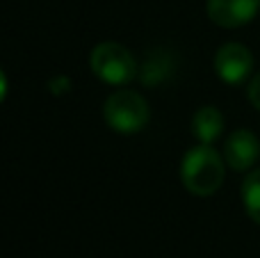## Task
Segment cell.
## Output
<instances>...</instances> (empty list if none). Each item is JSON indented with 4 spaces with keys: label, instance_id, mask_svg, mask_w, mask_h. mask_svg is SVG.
<instances>
[{
    "label": "cell",
    "instance_id": "1",
    "mask_svg": "<svg viewBox=\"0 0 260 258\" xmlns=\"http://www.w3.org/2000/svg\"><path fill=\"white\" fill-rule=\"evenodd\" d=\"M226 160L212 144H197L180 160V181L194 197H210L221 187L226 176Z\"/></svg>",
    "mask_w": 260,
    "mask_h": 258
},
{
    "label": "cell",
    "instance_id": "2",
    "mask_svg": "<svg viewBox=\"0 0 260 258\" xmlns=\"http://www.w3.org/2000/svg\"><path fill=\"white\" fill-rule=\"evenodd\" d=\"M89 67L105 85H128L139 73V64L126 46L117 41H101L89 55Z\"/></svg>",
    "mask_w": 260,
    "mask_h": 258
},
{
    "label": "cell",
    "instance_id": "3",
    "mask_svg": "<svg viewBox=\"0 0 260 258\" xmlns=\"http://www.w3.org/2000/svg\"><path fill=\"white\" fill-rule=\"evenodd\" d=\"M103 119L112 131L121 135H135L139 133L151 119V108L146 99L137 91L121 89L114 91L103 103Z\"/></svg>",
    "mask_w": 260,
    "mask_h": 258
},
{
    "label": "cell",
    "instance_id": "4",
    "mask_svg": "<svg viewBox=\"0 0 260 258\" xmlns=\"http://www.w3.org/2000/svg\"><path fill=\"white\" fill-rule=\"evenodd\" d=\"M215 73L226 85H242L253 73V53L238 41L219 46L215 53Z\"/></svg>",
    "mask_w": 260,
    "mask_h": 258
},
{
    "label": "cell",
    "instance_id": "5",
    "mask_svg": "<svg viewBox=\"0 0 260 258\" xmlns=\"http://www.w3.org/2000/svg\"><path fill=\"white\" fill-rule=\"evenodd\" d=\"M224 160L233 172H249L260 158V140L249 128L233 131L224 142Z\"/></svg>",
    "mask_w": 260,
    "mask_h": 258
},
{
    "label": "cell",
    "instance_id": "6",
    "mask_svg": "<svg viewBox=\"0 0 260 258\" xmlns=\"http://www.w3.org/2000/svg\"><path fill=\"white\" fill-rule=\"evenodd\" d=\"M258 9V0H208L206 3L208 18L226 30H235V27L251 23Z\"/></svg>",
    "mask_w": 260,
    "mask_h": 258
},
{
    "label": "cell",
    "instance_id": "7",
    "mask_svg": "<svg viewBox=\"0 0 260 258\" xmlns=\"http://www.w3.org/2000/svg\"><path fill=\"white\" fill-rule=\"evenodd\" d=\"M176 73V55L167 48H151L139 64L137 80L144 87H160Z\"/></svg>",
    "mask_w": 260,
    "mask_h": 258
},
{
    "label": "cell",
    "instance_id": "8",
    "mask_svg": "<svg viewBox=\"0 0 260 258\" xmlns=\"http://www.w3.org/2000/svg\"><path fill=\"white\" fill-rule=\"evenodd\" d=\"M224 133V114L215 105H203L192 117V135L199 144H212Z\"/></svg>",
    "mask_w": 260,
    "mask_h": 258
},
{
    "label": "cell",
    "instance_id": "9",
    "mask_svg": "<svg viewBox=\"0 0 260 258\" xmlns=\"http://www.w3.org/2000/svg\"><path fill=\"white\" fill-rule=\"evenodd\" d=\"M240 197L247 215L256 224H260V169H253L244 176L242 187H240Z\"/></svg>",
    "mask_w": 260,
    "mask_h": 258
},
{
    "label": "cell",
    "instance_id": "10",
    "mask_svg": "<svg viewBox=\"0 0 260 258\" xmlns=\"http://www.w3.org/2000/svg\"><path fill=\"white\" fill-rule=\"evenodd\" d=\"M247 99H249V103H251L253 108H256L258 112H260V71H258L256 76L251 78V82H249Z\"/></svg>",
    "mask_w": 260,
    "mask_h": 258
},
{
    "label": "cell",
    "instance_id": "11",
    "mask_svg": "<svg viewBox=\"0 0 260 258\" xmlns=\"http://www.w3.org/2000/svg\"><path fill=\"white\" fill-rule=\"evenodd\" d=\"M69 85H71V82H69V78L59 76V78H55V80L50 82V89H53V91H55V94H57V96H62V94H67Z\"/></svg>",
    "mask_w": 260,
    "mask_h": 258
},
{
    "label": "cell",
    "instance_id": "12",
    "mask_svg": "<svg viewBox=\"0 0 260 258\" xmlns=\"http://www.w3.org/2000/svg\"><path fill=\"white\" fill-rule=\"evenodd\" d=\"M258 3H260V0H258Z\"/></svg>",
    "mask_w": 260,
    "mask_h": 258
}]
</instances>
